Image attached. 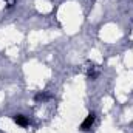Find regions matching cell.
<instances>
[{
  "label": "cell",
  "instance_id": "7a4b0ae2",
  "mask_svg": "<svg viewBox=\"0 0 133 133\" xmlns=\"http://www.w3.org/2000/svg\"><path fill=\"white\" fill-rule=\"evenodd\" d=\"M99 73H101V70L96 64H93V62H88V64H87V76H88L91 81H96L98 76H99Z\"/></svg>",
  "mask_w": 133,
  "mask_h": 133
},
{
  "label": "cell",
  "instance_id": "3957f363",
  "mask_svg": "<svg viewBox=\"0 0 133 133\" xmlns=\"http://www.w3.org/2000/svg\"><path fill=\"white\" fill-rule=\"evenodd\" d=\"M12 121L17 124V125H20V127H26L30 122H28V119H26V116H23V115H14L12 116Z\"/></svg>",
  "mask_w": 133,
  "mask_h": 133
},
{
  "label": "cell",
  "instance_id": "277c9868",
  "mask_svg": "<svg viewBox=\"0 0 133 133\" xmlns=\"http://www.w3.org/2000/svg\"><path fill=\"white\" fill-rule=\"evenodd\" d=\"M51 98V95H48V93H39L37 96H36V101H46Z\"/></svg>",
  "mask_w": 133,
  "mask_h": 133
},
{
  "label": "cell",
  "instance_id": "6da1fadb",
  "mask_svg": "<svg viewBox=\"0 0 133 133\" xmlns=\"http://www.w3.org/2000/svg\"><path fill=\"white\" fill-rule=\"evenodd\" d=\"M95 119H96V115H95V113H88L87 118H85V119L82 121V124H81V130H82V132H88V130L93 127Z\"/></svg>",
  "mask_w": 133,
  "mask_h": 133
},
{
  "label": "cell",
  "instance_id": "5b68a950",
  "mask_svg": "<svg viewBox=\"0 0 133 133\" xmlns=\"http://www.w3.org/2000/svg\"><path fill=\"white\" fill-rule=\"evenodd\" d=\"M5 2H6V3H8V5H6V6H8V8H11V6H14V3H16V2H17V0H5Z\"/></svg>",
  "mask_w": 133,
  "mask_h": 133
}]
</instances>
